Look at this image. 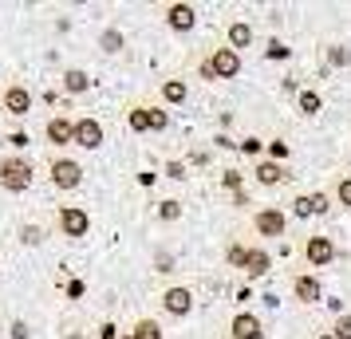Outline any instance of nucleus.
<instances>
[{
  "instance_id": "obj_1",
  "label": "nucleus",
  "mask_w": 351,
  "mask_h": 339,
  "mask_svg": "<svg viewBox=\"0 0 351 339\" xmlns=\"http://www.w3.org/2000/svg\"><path fill=\"white\" fill-rule=\"evenodd\" d=\"M241 67H245L241 51H233L229 44H221V48H213L206 60L197 64V75H202L206 83H217V79L229 83V79H237V75H241Z\"/></svg>"
},
{
  "instance_id": "obj_2",
  "label": "nucleus",
  "mask_w": 351,
  "mask_h": 339,
  "mask_svg": "<svg viewBox=\"0 0 351 339\" xmlns=\"http://www.w3.org/2000/svg\"><path fill=\"white\" fill-rule=\"evenodd\" d=\"M36 181V166L24 154H4L0 158V190L4 194H28Z\"/></svg>"
},
{
  "instance_id": "obj_3",
  "label": "nucleus",
  "mask_w": 351,
  "mask_h": 339,
  "mask_svg": "<svg viewBox=\"0 0 351 339\" xmlns=\"http://www.w3.org/2000/svg\"><path fill=\"white\" fill-rule=\"evenodd\" d=\"M48 181H51V190L71 194V190L83 186V166L75 158H67V154H51L48 158Z\"/></svg>"
},
{
  "instance_id": "obj_4",
  "label": "nucleus",
  "mask_w": 351,
  "mask_h": 339,
  "mask_svg": "<svg viewBox=\"0 0 351 339\" xmlns=\"http://www.w3.org/2000/svg\"><path fill=\"white\" fill-rule=\"evenodd\" d=\"M56 233L67 237V241H83L91 233V213H87V205H60L56 210Z\"/></svg>"
},
{
  "instance_id": "obj_5",
  "label": "nucleus",
  "mask_w": 351,
  "mask_h": 339,
  "mask_svg": "<svg viewBox=\"0 0 351 339\" xmlns=\"http://www.w3.org/2000/svg\"><path fill=\"white\" fill-rule=\"evenodd\" d=\"M300 257H304L308 268H328V264L339 257V249H335V241L328 237V233H312V237H304Z\"/></svg>"
},
{
  "instance_id": "obj_6",
  "label": "nucleus",
  "mask_w": 351,
  "mask_h": 339,
  "mask_svg": "<svg viewBox=\"0 0 351 339\" xmlns=\"http://www.w3.org/2000/svg\"><path fill=\"white\" fill-rule=\"evenodd\" d=\"M158 304H162V312L170 316V320H186L193 312V288L190 284H170V288L158 296Z\"/></svg>"
},
{
  "instance_id": "obj_7",
  "label": "nucleus",
  "mask_w": 351,
  "mask_h": 339,
  "mask_svg": "<svg viewBox=\"0 0 351 339\" xmlns=\"http://www.w3.org/2000/svg\"><path fill=\"white\" fill-rule=\"evenodd\" d=\"M253 233L256 237H285L288 233V213L280 205H261L253 213Z\"/></svg>"
},
{
  "instance_id": "obj_8",
  "label": "nucleus",
  "mask_w": 351,
  "mask_h": 339,
  "mask_svg": "<svg viewBox=\"0 0 351 339\" xmlns=\"http://www.w3.org/2000/svg\"><path fill=\"white\" fill-rule=\"evenodd\" d=\"M32 91L24 87V83H8V87H0V111L8 114V118H24V114L32 111Z\"/></svg>"
},
{
  "instance_id": "obj_9",
  "label": "nucleus",
  "mask_w": 351,
  "mask_h": 339,
  "mask_svg": "<svg viewBox=\"0 0 351 339\" xmlns=\"http://www.w3.org/2000/svg\"><path fill=\"white\" fill-rule=\"evenodd\" d=\"M162 20H166V28H170V32L190 36L193 28H197V8L186 4V0H174V4H166V8H162Z\"/></svg>"
},
{
  "instance_id": "obj_10",
  "label": "nucleus",
  "mask_w": 351,
  "mask_h": 339,
  "mask_svg": "<svg viewBox=\"0 0 351 339\" xmlns=\"http://www.w3.org/2000/svg\"><path fill=\"white\" fill-rule=\"evenodd\" d=\"M292 300L304 304V307L324 304V284H319V276L316 273H296L292 276Z\"/></svg>"
},
{
  "instance_id": "obj_11",
  "label": "nucleus",
  "mask_w": 351,
  "mask_h": 339,
  "mask_svg": "<svg viewBox=\"0 0 351 339\" xmlns=\"http://www.w3.org/2000/svg\"><path fill=\"white\" fill-rule=\"evenodd\" d=\"M328 210H332V194H324V190L292 197V217H300V221H308V217H324Z\"/></svg>"
},
{
  "instance_id": "obj_12",
  "label": "nucleus",
  "mask_w": 351,
  "mask_h": 339,
  "mask_svg": "<svg viewBox=\"0 0 351 339\" xmlns=\"http://www.w3.org/2000/svg\"><path fill=\"white\" fill-rule=\"evenodd\" d=\"M44 138H48V146H56V150L75 146V118H67V114H51L48 123H44Z\"/></svg>"
},
{
  "instance_id": "obj_13",
  "label": "nucleus",
  "mask_w": 351,
  "mask_h": 339,
  "mask_svg": "<svg viewBox=\"0 0 351 339\" xmlns=\"http://www.w3.org/2000/svg\"><path fill=\"white\" fill-rule=\"evenodd\" d=\"M103 138H107V134H103V123H99L95 114H80V118H75V146H80V150H99Z\"/></svg>"
},
{
  "instance_id": "obj_14",
  "label": "nucleus",
  "mask_w": 351,
  "mask_h": 339,
  "mask_svg": "<svg viewBox=\"0 0 351 339\" xmlns=\"http://www.w3.org/2000/svg\"><path fill=\"white\" fill-rule=\"evenodd\" d=\"M229 339H265V323L253 312H237L229 320Z\"/></svg>"
},
{
  "instance_id": "obj_15",
  "label": "nucleus",
  "mask_w": 351,
  "mask_h": 339,
  "mask_svg": "<svg viewBox=\"0 0 351 339\" xmlns=\"http://www.w3.org/2000/svg\"><path fill=\"white\" fill-rule=\"evenodd\" d=\"M269 268H272L269 249H265V244H249V253H245V268H241V273L249 276V280H265Z\"/></svg>"
},
{
  "instance_id": "obj_16",
  "label": "nucleus",
  "mask_w": 351,
  "mask_h": 339,
  "mask_svg": "<svg viewBox=\"0 0 351 339\" xmlns=\"http://www.w3.org/2000/svg\"><path fill=\"white\" fill-rule=\"evenodd\" d=\"M285 178H288V174H285V166H280V162H272V158H261V162L253 166V181H256V186H265V190L280 186Z\"/></svg>"
},
{
  "instance_id": "obj_17",
  "label": "nucleus",
  "mask_w": 351,
  "mask_h": 339,
  "mask_svg": "<svg viewBox=\"0 0 351 339\" xmlns=\"http://www.w3.org/2000/svg\"><path fill=\"white\" fill-rule=\"evenodd\" d=\"M158 99L166 107H186L190 103V83L186 79H162L158 83Z\"/></svg>"
},
{
  "instance_id": "obj_18",
  "label": "nucleus",
  "mask_w": 351,
  "mask_h": 339,
  "mask_svg": "<svg viewBox=\"0 0 351 339\" xmlns=\"http://www.w3.org/2000/svg\"><path fill=\"white\" fill-rule=\"evenodd\" d=\"M225 44H229L233 51L253 48V24H249V20H229V28H225Z\"/></svg>"
},
{
  "instance_id": "obj_19",
  "label": "nucleus",
  "mask_w": 351,
  "mask_h": 339,
  "mask_svg": "<svg viewBox=\"0 0 351 339\" xmlns=\"http://www.w3.org/2000/svg\"><path fill=\"white\" fill-rule=\"evenodd\" d=\"M60 87H64V95H87L91 91V75L83 67H67L60 75Z\"/></svg>"
},
{
  "instance_id": "obj_20",
  "label": "nucleus",
  "mask_w": 351,
  "mask_h": 339,
  "mask_svg": "<svg viewBox=\"0 0 351 339\" xmlns=\"http://www.w3.org/2000/svg\"><path fill=\"white\" fill-rule=\"evenodd\" d=\"M319 111H324V95H319L316 87H300V95H296V114L316 118Z\"/></svg>"
},
{
  "instance_id": "obj_21",
  "label": "nucleus",
  "mask_w": 351,
  "mask_h": 339,
  "mask_svg": "<svg viewBox=\"0 0 351 339\" xmlns=\"http://www.w3.org/2000/svg\"><path fill=\"white\" fill-rule=\"evenodd\" d=\"M127 127L134 130V134H150V107H146V103L127 107Z\"/></svg>"
},
{
  "instance_id": "obj_22",
  "label": "nucleus",
  "mask_w": 351,
  "mask_h": 339,
  "mask_svg": "<svg viewBox=\"0 0 351 339\" xmlns=\"http://www.w3.org/2000/svg\"><path fill=\"white\" fill-rule=\"evenodd\" d=\"M123 48H127V36L119 32V28H103L99 32V51L103 55H119Z\"/></svg>"
},
{
  "instance_id": "obj_23",
  "label": "nucleus",
  "mask_w": 351,
  "mask_h": 339,
  "mask_svg": "<svg viewBox=\"0 0 351 339\" xmlns=\"http://www.w3.org/2000/svg\"><path fill=\"white\" fill-rule=\"evenodd\" d=\"M332 201L339 210H351V174H339L332 181Z\"/></svg>"
},
{
  "instance_id": "obj_24",
  "label": "nucleus",
  "mask_w": 351,
  "mask_h": 339,
  "mask_svg": "<svg viewBox=\"0 0 351 339\" xmlns=\"http://www.w3.org/2000/svg\"><path fill=\"white\" fill-rule=\"evenodd\" d=\"M130 336L134 339H166L162 336V323L150 320V316H143V320H134V327H130Z\"/></svg>"
},
{
  "instance_id": "obj_25",
  "label": "nucleus",
  "mask_w": 351,
  "mask_h": 339,
  "mask_svg": "<svg viewBox=\"0 0 351 339\" xmlns=\"http://www.w3.org/2000/svg\"><path fill=\"white\" fill-rule=\"evenodd\" d=\"M324 55H328V71H335V67H351V48L348 44H328Z\"/></svg>"
},
{
  "instance_id": "obj_26",
  "label": "nucleus",
  "mask_w": 351,
  "mask_h": 339,
  "mask_svg": "<svg viewBox=\"0 0 351 339\" xmlns=\"http://www.w3.org/2000/svg\"><path fill=\"white\" fill-rule=\"evenodd\" d=\"M158 221H162V225L182 221V201H178V197H162V201H158Z\"/></svg>"
},
{
  "instance_id": "obj_27",
  "label": "nucleus",
  "mask_w": 351,
  "mask_h": 339,
  "mask_svg": "<svg viewBox=\"0 0 351 339\" xmlns=\"http://www.w3.org/2000/svg\"><path fill=\"white\" fill-rule=\"evenodd\" d=\"M44 237H48V233H44V225H36V221H24V225H20V241L28 244V249L44 244Z\"/></svg>"
},
{
  "instance_id": "obj_28",
  "label": "nucleus",
  "mask_w": 351,
  "mask_h": 339,
  "mask_svg": "<svg viewBox=\"0 0 351 339\" xmlns=\"http://www.w3.org/2000/svg\"><path fill=\"white\" fill-rule=\"evenodd\" d=\"M245 253H249V249H245L241 241H229V249H225V264H229V268H245Z\"/></svg>"
},
{
  "instance_id": "obj_29",
  "label": "nucleus",
  "mask_w": 351,
  "mask_h": 339,
  "mask_svg": "<svg viewBox=\"0 0 351 339\" xmlns=\"http://www.w3.org/2000/svg\"><path fill=\"white\" fill-rule=\"evenodd\" d=\"M265 60H292V48H288L280 36H272L269 48H265Z\"/></svg>"
},
{
  "instance_id": "obj_30",
  "label": "nucleus",
  "mask_w": 351,
  "mask_h": 339,
  "mask_svg": "<svg viewBox=\"0 0 351 339\" xmlns=\"http://www.w3.org/2000/svg\"><path fill=\"white\" fill-rule=\"evenodd\" d=\"M221 190L241 194V190H245V174H241V170H221Z\"/></svg>"
},
{
  "instance_id": "obj_31",
  "label": "nucleus",
  "mask_w": 351,
  "mask_h": 339,
  "mask_svg": "<svg viewBox=\"0 0 351 339\" xmlns=\"http://www.w3.org/2000/svg\"><path fill=\"white\" fill-rule=\"evenodd\" d=\"M265 154H269L272 162H280V166H285V162H288V154H292V146H288L285 138H272V142L265 146Z\"/></svg>"
},
{
  "instance_id": "obj_32",
  "label": "nucleus",
  "mask_w": 351,
  "mask_h": 339,
  "mask_svg": "<svg viewBox=\"0 0 351 339\" xmlns=\"http://www.w3.org/2000/svg\"><path fill=\"white\" fill-rule=\"evenodd\" d=\"M237 150L241 154H249V158H256V154H265V142H261L256 134H249V138H241L237 142Z\"/></svg>"
},
{
  "instance_id": "obj_33",
  "label": "nucleus",
  "mask_w": 351,
  "mask_h": 339,
  "mask_svg": "<svg viewBox=\"0 0 351 339\" xmlns=\"http://www.w3.org/2000/svg\"><path fill=\"white\" fill-rule=\"evenodd\" d=\"M332 336H335V339H351V312H343V316H335V323H332Z\"/></svg>"
},
{
  "instance_id": "obj_34",
  "label": "nucleus",
  "mask_w": 351,
  "mask_h": 339,
  "mask_svg": "<svg viewBox=\"0 0 351 339\" xmlns=\"http://www.w3.org/2000/svg\"><path fill=\"white\" fill-rule=\"evenodd\" d=\"M166 178H174V181H186V178H190V170H186V162L170 158V162H166Z\"/></svg>"
},
{
  "instance_id": "obj_35",
  "label": "nucleus",
  "mask_w": 351,
  "mask_h": 339,
  "mask_svg": "<svg viewBox=\"0 0 351 339\" xmlns=\"http://www.w3.org/2000/svg\"><path fill=\"white\" fill-rule=\"evenodd\" d=\"M170 127V114H166V107H150V130H166Z\"/></svg>"
},
{
  "instance_id": "obj_36",
  "label": "nucleus",
  "mask_w": 351,
  "mask_h": 339,
  "mask_svg": "<svg viewBox=\"0 0 351 339\" xmlns=\"http://www.w3.org/2000/svg\"><path fill=\"white\" fill-rule=\"evenodd\" d=\"M4 142H8V146H12V150H16V154H20V150H24V146L32 142V138H28V130H12V134H8V138H4Z\"/></svg>"
},
{
  "instance_id": "obj_37",
  "label": "nucleus",
  "mask_w": 351,
  "mask_h": 339,
  "mask_svg": "<svg viewBox=\"0 0 351 339\" xmlns=\"http://www.w3.org/2000/svg\"><path fill=\"white\" fill-rule=\"evenodd\" d=\"M28 336H32V331H28V323H24V320L8 323V339H28Z\"/></svg>"
},
{
  "instance_id": "obj_38",
  "label": "nucleus",
  "mask_w": 351,
  "mask_h": 339,
  "mask_svg": "<svg viewBox=\"0 0 351 339\" xmlns=\"http://www.w3.org/2000/svg\"><path fill=\"white\" fill-rule=\"evenodd\" d=\"M154 268H158V273H174V257H170V253H158V257H154Z\"/></svg>"
},
{
  "instance_id": "obj_39",
  "label": "nucleus",
  "mask_w": 351,
  "mask_h": 339,
  "mask_svg": "<svg viewBox=\"0 0 351 339\" xmlns=\"http://www.w3.org/2000/svg\"><path fill=\"white\" fill-rule=\"evenodd\" d=\"M119 336H123V331H119V327H114L111 320H107V323H99V339H119Z\"/></svg>"
},
{
  "instance_id": "obj_40",
  "label": "nucleus",
  "mask_w": 351,
  "mask_h": 339,
  "mask_svg": "<svg viewBox=\"0 0 351 339\" xmlns=\"http://www.w3.org/2000/svg\"><path fill=\"white\" fill-rule=\"evenodd\" d=\"M213 142L221 146V150H237V142H233V138H229V134H217V138H213Z\"/></svg>"
},
{
  "instance_id": "obj_41",
  "label": "nucleus",
  "mask_w": 351,
  "mask_h": 339,
  "mask_svg": "<svg viewBox=\"0 0 351 339\" xmlns=\"http://www.w3.org/2000/svg\"><path fill=\"white\" fill-rule=\"evenodd\" d=\"M233 205H237V210H245V205H249V194H245V190H241V194H233Z\"/></svg>"
},
{
  "instance_id": "obj_42",
  "label": "nucleus",
  "mask_w": 351,
  "mask_h": 339,
  "mask_svg": "<svg viewBox=\"0 0 351 339\" xmlns=\"http://www.w3.org/2000/svg\"><path fill=\"white\" fill-rule=\"evenodd\" d=\"M119 339H134V336H130V331H123V336H119Z\"/></svg>"
},
{
  "instance_id": "obj_43",
  "label": "nucleus",
  "mask_w": 351,
  "mask_h": 339,
  "mask_svg": "<svg viewBox=\"0 0 351 339\" xmlns=\"http://www.w3.org/2000/svg\"><path fill=\"white\" fill-rule=\"evenodd\" d=\"M319 339H335V336H332V331H328V336H319Z\"/></svg>"
},
{
  "instance_id": "obj_44",
  "label": "nucleus",
  "mask_w": 351,
  "mask_h": 339,
  "mask_svg": "<svg viewBox=\"0 0 351 339\" xmlns=\"http://www.w3.org/2000/svg\"><path fill=\"white\" fill-rule=\"evenodd\" d=\"M348 174H351V158H348Z\"/></svg>"
}]
</instances>
